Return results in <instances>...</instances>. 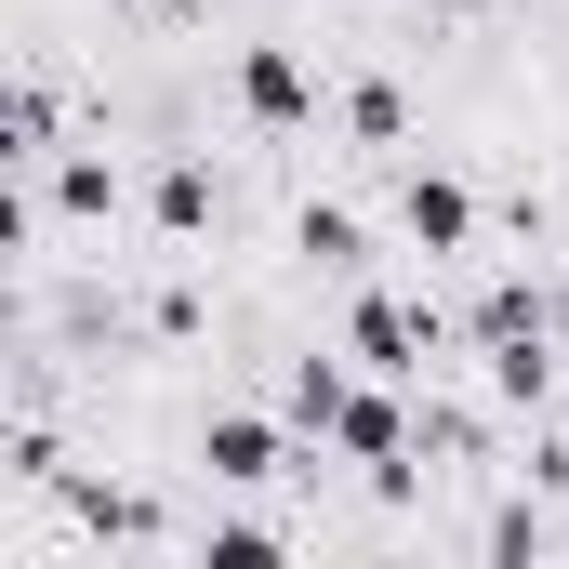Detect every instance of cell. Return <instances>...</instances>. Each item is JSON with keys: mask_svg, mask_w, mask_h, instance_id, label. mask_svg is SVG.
<instances>
[{"mask_svg": "<svg viewBox=\"0 0 569 569\" xmlns=\"http://www.w3.org/2000/svg\"><path fill=\"white\" fill-rule=\"evenodd\" d=\"M186 477L199 490H252V503H279L291 477H305V437H291V411L266 398H199V437H186Z\"/></svg>", "mask_w": 569, "mask_h": 569, "instance_id": "cell-1", "label": "cell"}]
</instances>
